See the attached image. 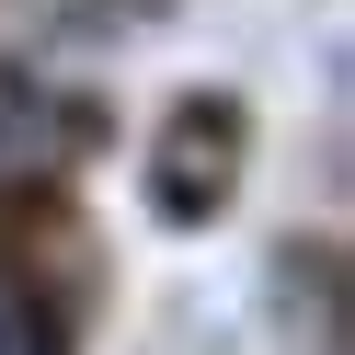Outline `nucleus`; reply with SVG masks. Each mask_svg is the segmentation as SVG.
Masks as SVG:
<instances>
[{
  "instance_id": "nucleus-1",
  "label": "nucleus",
  "mask_w": 355,
  "mask_h": 355,
  "mask_svg": "<svg viewBox=\"0 0 355 355\" xmlns=\"http://www.w3.org/2000/svg\"><path fill=\"white\" fill-rule=\"evenodd\" d=\"M0 355H58V344H46V309H35L12 275H0Z\"/></svg>"
}]
</instances>
